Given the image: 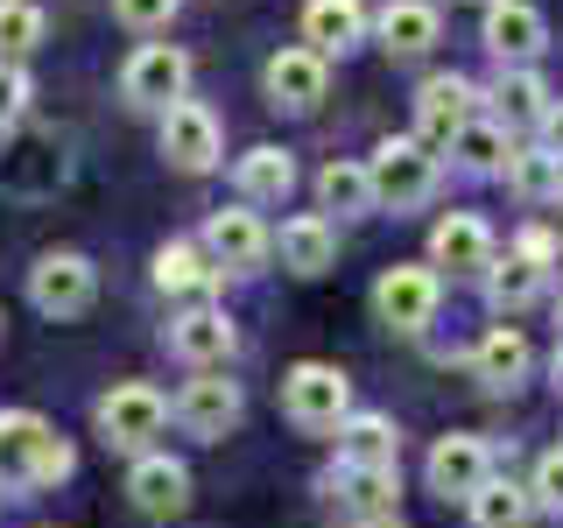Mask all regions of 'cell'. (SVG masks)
<instances>
[{"instance_id": "cell-1", "label": "cell", "mask_w": 563, "mask_h": 528, "mask_svg": "<svg viewBox=\"0 0 563 528\" xmlns=\"http://www.w3.org/2000/svg\"><path fill=\"white\" fill-rule=\"evenodd\" d=\"M70 472V444L49 430L35 409L0 416V493H29V486H57Z\"/></svg>"}, {"instance_id": "cell-2", "label": "cell", "mask_w": 563, "mask_h": 528, "mask_svg": "<svg viewBox=\"0 0 563 528\" xmlns=\"http://www.w3.org/2000/svg\"><path fill=\"white\" fill-rule=\"evenodd\" d=\"M437 176H444V163H437L430 141L416 134H387L374 155H366V184H374V205L387 211H422L437 198Z\"/></svg>"}, {"instance_id": "cell-3", "label": "cell", "mask_w": 563, "mask_h": 528, "mask_svg": "<svg viewBox=\"0 0 563 528\" xmlns=\"http://www.w3.org/2000/svg\"><path fill=\"white\" fill-rule=\"evenodd\" d=\"M282 409H289L296 430L324 437V430H339L352 416V381L339 366H324V360H296L289 374H282Z\"/></svg>"}, {"instance_id": "cell-4", "label": "cell", "mask_w": 563, "mask_h": 528, "mask_svg": "<svg viewBox=\"0 0 563 528\" xmlns=\"http://www.w3.org/2000/svg\"><path fill=\"white\" fill-rule=\"evenodd\" d=\"M163 422H169V402L155 395L148 381H120V387L99 395V437L113 451H148L155 437H163Z\"/></svg>"}, {"instance_id": "cell-5", "label": "cell", "mask_w": 563, "mask_h": 528, "mask_svg": "<svg viewBox=\"0 0 563 528\" xmlns=\"http://www.w3.org/2000/svg\"><path fill=\"white\" fill-rule=\"evenodd\" d=\"M184 85H190V57L176 43H141L120 70V99L141 106V113H169L184 99Z\"/></svg>"}, {"instance_id": "cell-6", "label": "cell", "mask_w": 563, "mask_h": 528, "mask_svg": "<svg viewBox=\"0 0 563 528\" xmlns=\"http://www.w3.org/2000/svg\"><path fill=\"white\" fill-rule=\"evenodd\" d=\"M92 296H99V275H92L85 254H43L29 268V304L43 317H85Z\"/></svg>"}, {"instance_id": "cell-7", "label": "cell", "mask_w": 563, "mask_h": 528, "mask_svg": "<svg viewBox=\"0 0 563 528\" xmlns=\"http://www.w3.org/2000/svg\"><path fill=\"white\" fill-rule=\"evenodd\" d=\"M479 120V85L444 70V78H430L416 92V141H430V148H451L457 128H472Z\"/></svg>"}, {"instance_id": "cell-8", "label": "cell", "mask_w": 563, "mask_h": 528, "mask_svg": "<svg viewBox=\"0 0 563 528\" xmlns=\"http://www.w3.org/2000/svg\"><path fill=\"white\" fill-rule=\"evenodd\" d=\"M219 120H211V106L198 99H176L169 113H163V155H169V169H184V176H205V169H219Z\"/></svg>"}, {"instance_id": "cell-9", "label": "cell", "mask_w": 563, "mask_h": 528, "mask_svg": "<svg viewBox=\"0 0 563 528\" xmlns=\"http://www.w3.org/2000/svg\"><path fill=\"white\" fill-rule=\"evenodd\" d=\"M437 296H444V282H437V268H387L374 282V310H380V324L387 331H422L437 317Z\"/></svg>"}, {"instance_id": "cell-10", "label": "cell", "mask_w": 563, "mask_h": 528, "mask_svg": "<svg viewBox=\"0 0 563 528\" xmlns=\"http://www.w3.org/2000/svg\"><path fill=\"white\" fill-rule=\"evenodd\" d=\"M486 480H493L486 437L451 430V437H437V444H430V493H444V501H472Z\"/></svg>"}, {"instance_id": "cell-11", "label": "cell", "mask_w": 563, "mask_h": 528, "mask_svg": "<svg viewBox=\"0 0 563 528\" xmlns=\"http://www.w3.org/2000/svg\"><path fill=\"white\" fill-rule=\"evenodd\" d=\"M486 50L507 70H528L542 50H550V22H542L528 0H493V8H486Z\"/></svg>"}, {"instance_id": "cell-12", "label": "cell", "mask_w": 563, "mask_h": 528, "mask_svg": "<svg viewBox=\"0 0 563 528\" xmlns=\"http://www.w3.org/2000/svg\"><path fill=\"white\" fill-rule=\"evenodd\" d=\"M268 226L254 219V205H233V211H211V226H205V254L219 261L225 275H246V268H261L268 261Z\"/></svg>"}, {"instance_id": "cell-13", "label": "cell", "mask_w": 563, "mask_h": 528, "mask_svg": "<svg viewBox=\"0 0 563 528\" xmlns=\"http://www.w3.org/2000/svg\"><path fill=\"white\" fill-rule=\"evenodd\" d=\"M240 409H246L240 381H225V374H198L184 395H176V422H184L190 437H205V444H219V437L240 422Z\"/></svg>"}, {"instance_id": "cell-14", "label": "cell", "mask_w": 563, "mask_h": 528, "mask_svg": "<svg viewBox=\"0 0 563 528\" xmlns=\"http://www.w3.org/2000/svg\"><path fill=\"white\" fill-rule=\"evenodd\" d=\"M430 268H451V275H486L493 268V233L479 211H444L430 233Z\"/></svg>"}, {"instance_id": "cell-15", "label": "cell", "mask_w": 563, "mask_h": 528, "mask_svg": "<svg viewBox=\"0 0 563 528\" xmlns=\"http://www.w3.org/2000/svg\"><path fill=\"white\" fill-rule=\"evenodd\" d=\"M169 345H176V360H190L198 374H219L225 360H233V345H240V331L225 324V310H211V304H198V310H184L169 324Z\"/></svg>"}, {"instance_id": "cell-16", "label": "cell", "mask_w": 563, "mask_h": 528, "mask_svg": "<svg viewBox=\"0 0 563 528\" xmlns=\"http://www.w3.org/2000/svg\"><path fill=\"white\" fill-rule=\"evenodd\" d=\"M219 282H225V268L205 254V246H190V240H169L163 254H155V289H163V296L205 304V296H219Z\"/></svg>"}, {"instance_id": "cell-17", "label": "cell", "mask_w": 563, "mask_h": 528, "mask_svg": "<svg viewBox=\"0 0 563 528\" xmlns=\"http://www.w3.org/2000/svg\"><path fill=\"white\" fill-rule=\"evenodd\" d=\"M324 85H331V70H324L317 50H275L268 57V99L289 106V113H310V106L324 99Z\"/></svg>"}, {"instance_id": "cell-18", "label": "cell", "mask_w": 563, "mask_h": 528, "mask_svg": "<svg viewBox=\"0 0 563 528\" xmlns=\"http://www.w3.org/2000/svg\"><path fill=\"white\" fill-rule=\"evenodd\" d=\"M401 458V430L387 416H345L339 422V465H360V472H395Z\"/></svg>"}, {"instance_id": "cell-19", "label": "cell", "mask_w": 563, "mask_h": 528, "mask_svg": "<svg viewBox=\"0 0 563 528\" xmlns=\"http://www.w3.org/2000/svg\"><path fill=\"white\" fill-rule=\"evenodd\" d=\"M128 493H134V507H141V515H184V501H190V472L176 465V458L148 451V458H134Z\"/></svg>"}, {"instance_id": "cell-20", "label": "cell", "mask_w": 563, "mask_h": 528, "mask_svg": "<svg viewBox=\"0 0 563 528\" xmlns=\"http://www.w3.org/2000/svg\"><path fill=\"white\" fill-rule=\"evenodd\" d=\"M275 254H282V268H289V275H324L331 261H339V226L317 219V211H303V219L282 226Z\"/></svg>"}, {"instance_id": "cell-21", "label": "cell", "mask_w": 563, "mask_h": 528, "mask_svg": "<svg viewBox=\"0 0 563 528\" xmlns=\"http://www.w3.org/2000/svg\"><path fill=\"white\" fill-rule=\"evenodd\" d=\"M366 43V8L360 0H310L303 8V50L317 57H339V50Z\"/></svg>"}, {"instance_id": "cell-22", "label": "cell", "mask_w": 563, "mask_h": 528, "mask_svg": "<svg viewBox=\"0 0 563 528\" xmlns=\"http://www.w3.org/2000/svg\"><path fill=\"white\" fill-rule=\"evenodd\" d=\"M374 29H380L387 57H422V50L437 43V8L430 0H387V8L374 14Z\"/></svg>"}, {"instance_id": "cell-23", "label": "cell", "mask_w": 563, "mask_h": 528, "mask_svg": "<svg viewBox=\"0 0 563 528\" xmlns=\"http://www.w3.org/2000/svg\"><path fill=\"white\" fill-rule=\"evenodd\" d=\"M233 184H240V205H282V198L296 190L289 148H246L240 169H233Z\"/></svg>"}, {"instance_id": "cell-24", "label": "cell", "mask_w": 563, "mask_h": 528, "mask_svg": "<svg viewBox=\"0 0 563 528\" xmlns=\"http://www.w3.org/2000/svg\"><path fill=\"white\" fill-rule=\"evenodd\" d=\"M472 374H479L486 387H500V395H507V387H521V374H528V339H521L515 324H493L486 339L472 345Z\"/></svg>"}, {"instance_id": "cell-25", "label": "cell", "mask_w": 563, "mask_h": 528, "mask_svg": "<svg viewBox=\"0 0 563 528\" xmlns=\"http://www.w3.org/2000/svg\"><path fill=\"white\" fill-rule=\"evenodd\" d=\"M451 155H457V169H472V176H507V163H515V141H507L500 120H472V128L451 134Z\"/></svg>"}, {"instance_id": "cell-26", "label": "cell", "mask_w": 563, "mask_h": 528, "mask_svg": "<svg viewBox=\"0 0 563 528\" xmlns=\"http://www.w3.org/2000/svg\"><path fill=\"white\" fill-rule=\"evenodd\" d=\"M493 113H500V128H536V120L550 113V85H542L536 70H500V85H493Z\"/></svg>"}, {"instance_id": "cell-27", "label": "cell", "mask_w": 563, "mask_h": 528, "mask_svg": "<svg viewBox=\"0 0 563 528\" xmlns=\"http://www.w3.org/2000/svg\"><path fill=\"white\" fill-rule=\"evenodd\" d=\"M465 507H472V528H528V515H536L528 486H515V480H486Z\"/></svg>"}, {"instance_id": "cell-28", "label": "cell", "mask_w": 563, "mask_h": 528, "mask_svg": "<svg viewBox=\"0 0 563 528\" xmlns=\"http://www.w3.org/2000/svg\"><path fill=\"white\" fill-rule=\"evenodd\" d=\"M317 198H324V211H339V219H360V211H374L366 163H324V169H317Z\"/></svg>"}, {"instance_id": "cell-29", "label": "cell", "mask_w": 563, "mask_h": 528, "mask_svg": "<svg viewBox=\"0 0 563 528\" xmlns=\"http://www.w3.org/2000/svg\"><path fill=\"white\" fill-rule=\"evenodd\" d=\"M542 275H550V268H542L536 254H521V246H515L507 261H493V268H486V296H493L500 310H521L528 296L542 289Z\"/></svg>"}, {"instance_id": "cell-30", "label": "cell", "mask_w": 563, "mask_h": 528, "mask_svg": "<svg viewBox=\"0 0 563 528\" xmlns=\"http://www.w3.org/2000/svg\"><path fill=\"white\" fill-rule=\"evenodd\" d=\"M339 486H345V501L360 507V521L366 515H395V493H401L395 472H360V465H339Z\"/></svg>"}, {"instance_id": "cell-31", "label": "cell", "mask_w": 563, "mask_h": 528, "mask_svg": "<svg viewBox=\"0 0 563 528\" xmlns=\"http://www.w3.org/2000/svg\"><path fill=\"white\" fill-rule=\"evenodd\" d=\"M35 43H43V8L35 0H0V64L29 57Z\"/></svg>"}, {"instance_id": "cell-32", "label": "cell", "mask_w": 563, "mask_h": 528, "mask_svg": "<svg viewBox=\"0 0 563 528\" xmlns=\"http://www.w3.org/2000/svg\"><path fill=\"white\" fill-rule=\"evenodd\" d=\"M507 184H515L521 198H556L563 163H556V155H542V148H515V163H507Z\"/></svg>"}, {"instance_id": "cell-33", "label": "cell", "mask_w": 563, "mask_h": 528, "mask_svg": "<svg viewBox=\"0 0 563 528\" xmlns=\"http://www.w3.org/2000/svg\"><path fill=\"white\" fill-rule=\"evenodd\" d=\"M113 14H120L128 29L148 35V29H169V22H176V0H113Z\"/></svg>"}, {"instance_id": "cell-34", "label": "cell", "mask_w": 563, "mask_h": 528, "mask_svg": "<svg viewBox=\"0 0 563 528\" xmlns=\"http://www.w3.org/2000/svg\"><path fill=\"white\" fill-rule=\"evenodd\" d=\"M22 113H29V78L14 64H0V134L22 128Z\"/></svg>"}, {"instance_id": "cell-35", "label": "cell", "mask_w": 563, "mask_h": 528, "mask_svg": "<svg viewBox=\"0 0 563 528\" xmlns=\"http://www.w3.org/2000/svg\"><path fill=\"white\" fill-rule=\"evenodd\" d=\"M528 501L550 507V515H563V451H550V458L536 465V486H528Z\"/></svg>"}, {"instance_id": "cell-36", "label": "cell", "mask_w": 563, "mask_h": 528, "mask_svg": "<svg viewBox=\"0 0 563 528\" xmlns=\"http://www.w3.org/2000/svg\"><path fill=\"white\" fill-rule=\"evenodd\" d=\"M536 148H542V155H556V163H563V99H550V113L536 120Z\"/></svg>"}, {"instance_id": "cell-37", "label": "cell", "mask_w": 563, "mask_h": 528, "mask_svg": "<svg viewBox=\"0 0 563 528\" xmlns=\"http://www.w3.org/2000/svg\"><path fill=\"white\" fill-rule=\"evenodd\" d=\"M352 528H401L395 515H366V521H352Z\"/></svg>"}, {"instance_id": "cell-38", "label": "cell", "mask_w": 563, "mask_h": 528, "mask_svg": "<svg viewBox=\"0 0 563 528\" xmlns=\"http://www.w3.org/2000/svg\"><path fill=\"white\" fill-rule=\"evenodd\" d=\"M556 387H563V345H556Z\"/></svg>"}, {"instance_id": "cell-39", "label": "cell", "mask_w": 563, "mask_h": 528, "mask_svg": "<svg viewBox=\"0 0 563 528\" xmlns=\"http://www.w3.org/2000/svg\"><path fill=\"white\" fill-rule=\"evenodd\" d=\"M550 205H556V219H563V184H556V198H550Z\"/></svg>"}, {"instance_id": "cell-40", "label": "cell", "mask_w": 563, "mask_h": 528, "mask_svg": "<svg viewBox=\"0 0 563 528\" xmlns=\"http://www.w3.org/2000/svg\"><path fill=\"white\" fill-rule=\"evenodd\" d=\"M556 324H563V304H556Z\"/></svg>"}]
</instances>
